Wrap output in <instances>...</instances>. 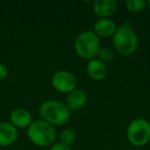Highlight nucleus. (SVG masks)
<instances>
[{
  "label": "nucleus",
  "mask_w": 150,
  "mask_h": 150,
  "mask_svg": "<svg viewBox=\"0 0 150 150\" xmlns=\"http://www.w3.org/2000/svg\"><path fill=\"white\" fill-rule=\"evenodd\" d=\"M113 46L118 54L122 56H132L139 46V38L134 29L127 23L119 26L112 36Z\"/></svg>",
  "instance_id": "obj_1"
},
{
  "label": "nucleus",
  "mask_w": 150,
  "mask_h": 150,
  "mask_svg": "<svg viewBox=\"0 0 150 150\" xmlns=\"http://www.w3.org/2000/svg\"><path fill=\"white\" fill-rule=\"evenodd\" d=\"M39 113L42 120L52 127L64 125L70 118V110L66 104L54 100H48L42 103Z\"/></svg>",
  "instance_id": "obj_2"
},
{
  "label": "nucleus",
  "mask_w": 150,
  "mask_h": 150,
  "mask_svg": "<svg viewBox=\"0 0 150 150\" xmlns=\"http://www.w3.org/2000/svg\"><path fill=\"white\" fill-rule=\"evenodd\" d=\"M101 50V42L94 31H83L74 41V50L80 58L94 60Z\"/></svg>",
  "instance_id": "obj_3"
},
{
  "label": "nucleus",
  "mask_w": 150,
  "mask_h": 150,
  "mask_svg": "<svg viewBox=\"0 0 150 150\" xmlns=\"http://www.w3.org/2000/svg\"><path fill=\"white\" fill-rule=\"evenodd\" d=\"M27 135L32 143L40 147L52 146L57 137L54 127L42 119L32 121L28 127Z\"/></svg>",
  "instance_id": "obj_4"
},
{
  "label": "nucleus",
  "mask_w": 150,
  "mask_h": 150,
  "mask_svg": "<svg viewBox=\"0 0 150 150\" xmlns=\"http://www.w3.org/2000/svg\"><path fill=\"white\" fill-rule=\"evenodd\" d=\"M129 143L137 147L144 146L150 141V123L146 119L137 118L131 121L127 129Z\"/></svg>",
  "instance_id": "obj_5"
},
{
  "label": "nucleus",
  "mask_w": 150,
  "mask_h": 150,
  "mask_svg": "<svg viewBox=\"0 0 150 150\" xmlns=\"http://www.w3.org/2000/svg\"><path fill=\"white\" fill-rule=\"evenodd\" d=\"M52 84L54 90L61 94H70L77 86V79L74 74L67 70L57 71L52 78Z\"/></svg>",
  "instance_id": "obj_6"
},
{
  "label": "nucleus",
  "mask_w": 150,
  "mask_h": 150,
  "mask_svg": "<svg viewBox=\"0 0 150 150\" xmlns=\"http://www.w3.org/2000/svg\"><path fill=\"white\" fill-rule=\"evenodd\" d=\"M116 9L117 2L115 0H97L93 4L94 13L100 19H110Z\"/></svg>",
  "instance_id": "obj_7"
},
{
  "label": "nucleus",
  "mask_w": 150,
  "mask_h": 150,
  "mask_svg": "<svg viewBox=\"0 0 150 150\" xmlns=\"http://www.w3.org/2000/svg\"><path fill=\"white\" fill-rule=\"evenodd\" d=\"M88 102V95L82 90H74L68 94L66 99V106L69 108V110H80L86 106Z\"/></svg>",
  "instance_id": "obj_8"
},
{
  "label": "nucleus",
  "mask_w": 150,
  "mask_h": 150,
  "mask_svg": "<svg viewBox=\"0 0 150 150\" xmlns=\"http://www.w3.org/2000/svg\"><path fill=\"white\" fill-rule=\"evenodd\" d=\"M11 123L18 129L29 127L32 123V115L27 109L17 108L11 111Z\"/></svg>",
  "instance_id": "obj_9"
},
{
  "label": "nucleus",
  "mask_w": 150,
  "mask_h": 150,
  "mask_svg": "<svg viewBox=\"0 0 150 150\" xmlns=\"http://www.w3.org/2000/svg\"><path fill=\"white\" fill-rule=\"evenodd\" d=\"M18 139V129L11 122H0V146H9Z\"/></svg>",
  "instance_id": "obj_10"
},
{
  "label": "nucleus",
  "mask_w": 150,
  "mask_h": 150,
  "mask_svg": "<svg viewBox=\"0 0 150 150\" xmlns=\"http://www.w3.org/2000/svg\"><path fill=\"white\" fill-rule=\"evenodd\" d=\"M116 29V25L111 19H99L94 25V32L98 37H111Z\"/></svg>",
  "instance_id": "obj_11"
},
{
  "label": "nucleus",
  "mask_w": 150,
  "mask_h": 150,
  "mask_svg": "<svg viewBox=\"0 0 150 150\" xmlns=\"http://www.w3.org/2000/svg\"><path fill=\"white\" fill-rule=\"evenodd\" d=\"M86 72L93 80L99 81L106 77L107 67L99 59H94V60H91L86 65Z\"/></svg>",
  "instance_id": "obj_12"
},
{
  "label": "nucleus",
  "mask_w": 150,
  "mask_h": 150,
  "mask_svg": "<svg viewBox=\"0 0 150 150\" xmlns=\"http://www.w3.org/2000/svg\"><path fill=\"white\" fill-rule=\"evenodd\" d=\"M146 1L144 0H127L125 2V7L129 13H137L142 11L146 6Z\"/></svg>",
  "instance_id": "obj_13"
},
{
  "label": "nucleus",
  "mask_w": 150,
  "mask_h": 150,
  "mask_svg": "<svg viewBox=\"0 0 150 150\" xmlns=\"http://www.w3.org/2000/svg\"><path fill=\"white\" fill-rule=\"evenodd\" d=\"M75 138H76V135H75V132L72 129H65L60 134L61 143L69 146V147L75 142Z\"/></svg>",
  "instance_id": "obj_14"
},
{
  "label": "nucleus",
  "mask_w": 150,
  "mask_h": 150,
  "mask_svg": "<svg viewBox=\"0 0 150 150\" xmlns=\"http://www.w3.org/2000/svg\"><path fill=\"white\" fill-rule=\"evenodd\" d=\"M98 57H99V60L101 62L105 63H108V62H111L114 58V52L113 50H111L110 47H101L100 52L98 54Z\"/></svg>",
  "instance_id": "obj_15"
},
{
  "label": "nucleus",
  "mask_w": 150,
  "mask_h": 150,
  "mask_svg": "<svg viewBox=\"0 0 150 150\" xmlns=\"http://www.w3.org/2000/svg\"><path fill=\"white\" fill-rule=\"evenodd\" d=\"M7 75H8L7 67L2 63H0V81H3L7 77Z\"/></svg>",
  "instance_id": "obj_16"
},
{
  "label": "nucleus",
  "mask_w": 150,
  "mask_h": 150,
  "mask_svg": "<svg viewBox=\"0 0 150 150\" xmlns=\"http://www.w3.org/2000/svg\"><path fill=\"white\" fill-rule=\"evenodd\" d=\"M48 150H71V149L69 146L64 145L62 143H58V144H54V145H52Z\"/></svg>",
  "instance_id": "obj_17"
},
{
  "label": "nucleus",
  "mask_w": 150,
  "mask_h": 150,
  "mask_svg": "<svg viewBox=\"0 0 150 150\" xmlns=\"http://www.w3.org/2000/svg\"><path fill=\"white\" fill-rule=\"evenodd\" d=\"M147 4H148V6L150 7V0H148V2H147Z\"/></svg>",
  "instance_id": "obj_18"
},
{
  "label": "nucleus",
  "mask_w": 150,
  "mask_h": 150,
  "mask_svg": "<svg viewBox=\"0 0 150 150\" xmlns=\"http://www.w3.org/2000/svg\"><path fill=\"white\" fill-rule=\"evenodd\" d=\"M127 150H134V149H127Z\"/></svg>",
  "instance_id": "obj_19"
}]
</instances>
